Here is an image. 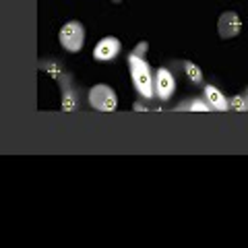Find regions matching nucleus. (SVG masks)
<instances>
[{"label":"nucleus","mask_w":248,"mask_h":248,"mask_svg":"<svg viewBox=\"0 0 248 248\" xmlns=\"http://www.w3.org/2000/svg\"><path fill=\"white\" fill-rule=\"evenodd\" d=\"M230 106L234 108V110H248V99H246V93H244V95H236V97H232Z\"/></svg>","instance_id":"nucleus-10"},{"label":"nucleus","mask_w":248,"mask_h":248,"mask_svg":"<svg viewBox=\"0 0 248 248\" xmlns=\"http://www.w3.org/2000/svg\"><path fill=\"white\" fill-rule=\"evenodd\" d=\"M89 106L97 112H114L118 108V97L110 85H93L89 89Z\"/></svg>","instance_id":"nucleus-3"},{"label":"nucleus","mask_w":248,"mask_h":248,"mask_svg":"<svg viewBox=\"0 0 248 248\" xmlns=\"http://www.w3.org/2000/svg\"><path fill=\"white\" fill-rule=\"evenodd\" d=\"M122 50V44L118 37H104V40H99L97 46L93 48V58H95L97 62H110L114 60L116 56L120 54Z\"/></svg>","instance_id":"nucleus-5"},{"label":"nucleus","mask_w":248,"mask_h":248,"mask_svg":"<svg viewBox=\"0 0 248 248\" xmlns=\"http://www.w3.org/2000/svg\"><path fill=\"white\" fill-rule=\"evenodd\" d=\"M240 29H242V21H240L238 13H234V11L223 13L219 17V21H217V31H219V35L223 37V40L236 37L240 33Z\"/></svg>","instance_id":"nucleus-6"},{"label":"nucleus","mask_w":248,"mask_h":248,"mask_svg":"<svg viewBox=\"0 0 248 248\" xmlns=\"http://www.w3.org/2000/svg\"><path fill=\"white\" fill-rule=\"evenodd\" d=\"M184 71H186V75H188V79H190V83H195V85H199V83H203V73H201V68L197 66V64H192V62H188L186 60L184 62Z\"/></svg>","instance_id":"nucleus-8"},{"label":"nucleus","mask_w":248,"mask_h":248,"mask_svg":"<svg viewBox=\"0 0 248 248\" xmlns=\"http://www.w3.org/2000/svg\"><path fill=\"white\" fill-rule=\"evenodd\" d=\"M58 42L66 52H81L85 46V27L79 21H68L66 25L60 27Z\"/></svg>","instance_id":"nucleus-2"},{"label":"nucleus","mask_w":248,"mask_h":248,"mask_svg":"<svg viewBox=\"0 0 248 248\" xmlns=\"http://www.w3.org/2000/svg\"><path fill=\"white\" fill-rule=\"evenodd\" d=\"M184 110H201V112H207V110H211V108H209V104L205 102V99H192L190 104H184Z\"/></svg>","instance_id":"nucleus-9"},{"label":"nucleus","mask_w":248,"mask_h":248,"mask_svg":"<svg viewBox=\"0 0 248 248\" xmlns=\"http://www.w3.org/2000/svg\"><path fill=\"white\" fill-rule=\"evenodd\" d=\"M114 2H120V0H114Z\"/></svg>","instance_id":"nucleus-12"},{"label":"nucleus","mask_w":248,"mask_h":248,"mask_svg":"<svg viewBox=\"0 0 248 248\" xmlns=\"http://www.w3.org/2000/svg\"><path fill=\"white\" fill-rule=\"evenodd\" d=\"M147 50V44L141 42L137 48L128 54V68H130V79H133L135 89L139 91V95L143 99H151L155 95V89H153V73H151V66L149 62L143 58V54Z\"/></svg>","instance_id":"nucleus-1"},{"label":"nucleus","mask_w":248,"mask_h":248,"mask_svg":"<svg viewBox=\"0 0 248 248\" xmlns=\"http://www.w3.org/2000/svg\"><path fill=\"white\" fill-rule=\"evenodd\" d=\"M153 89H155V95H157L161 102H168L170 97L174 95V89H176V81H174V75L168 71L166 66H159L153 75Z\"/></svg>","instance_id":"nucleus-4"},{"label":"nucleus","mask_w":248,"mask_h":248,"mask_svg":"<svg viewBox=\"0 0 248 248\" xmlns=\"http://www.w3.org/2000/svg\"><path fill=\"white\" fill-rule=\"evenodd\" d=\"M205 102L209 104L211 110H219V112L228 110V106H230V102L223 97V93L217 87H213V85H205Z\"/></svg>","instance_id":"nucleus-7"},{"label":"nucleus","mask_w":248,"mask_h":248,"mask_svg":"<svg viewBox=\"0 0 248 248\" xmlns=\"http://www.w3.org/2000/svg\"><path fill=\"white\" fill-rule=\"evenodd\" d=\"M246 99H248V89H246Z\"/></svg>","instance_id":"nucleus-11"}]
</instances>
